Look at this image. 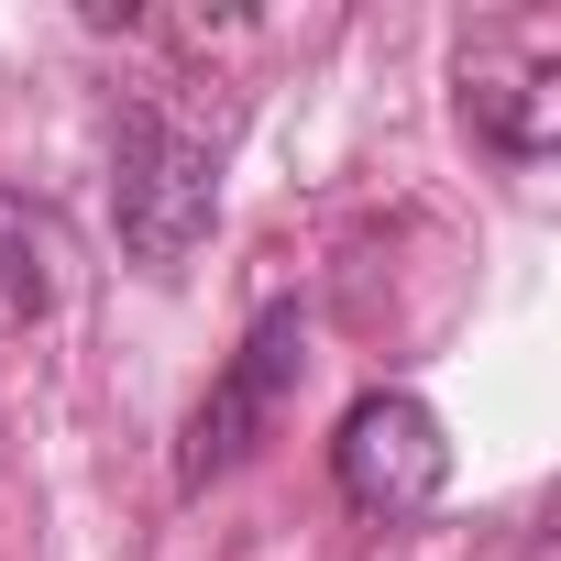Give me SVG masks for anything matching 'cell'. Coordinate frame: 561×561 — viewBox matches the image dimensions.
<instances>
[{"label": "cell", "instance_id": "cell-4", "mask_svg": "<svg viewBox=\"0 0 561 561\" xmlns=\"http://www.w3.org/2000/svg\"><path fill=\"white\" fill-rule=\"evenodd\" d=\"M56 298H67V231H56V209H34L23 187H0V309L45 320Z\"/></svg>", "mask_w": 561, "mask_h": 561}, {"label": "cell", "instance_id": "cell-3", "mask_svg": "<svg viewBox=\"0 0 561 561\" xmlns=\"http://www.w3.org/2000/svg\"><path fill=\"white\" fill-rule=\"evenodd\" d=\"M331 473H342V495H353L364 517L397 528V517H430V506H440V484H451V440H440V419H430L408 386H375V397L342 408Z\"/></svg>", "mask_w": 561, "mask_h": 561}, {"label": "cell", "instance_id": "cell-2", "mask_svg": "<svg viewBox=\"0 0 561 561\" xmlns=\"http://www.w3.org/2000/svg\"><path fill=\"white\" fill-rule=\"evenodd\" d=\"M298 364H309V320H298V298H275V309H253V331H242V353L209 375V397L187 408V440H176V484L198 495V484H220L264 430H275V408H287V386H298Z\"/></svg>", "mask_w": 561, "mask_h": 561}, {"label": "cell", "instance_id": "cell-1", "mask_svg": "<svg viewBox=\"0 0 561 561\" xmlns=\"http://www.w3.org/2000/svg\"><path fill=\"white\" fill-rule=\"evenodd\" d=\"M111 220H122V253H133L144 275H176V264L209 242V220H220V154H209L187 122H165L154 100L122 111V144H111Z\"/></svg>", "mask_w": 561, "mask_h": 561}]
</instances>
